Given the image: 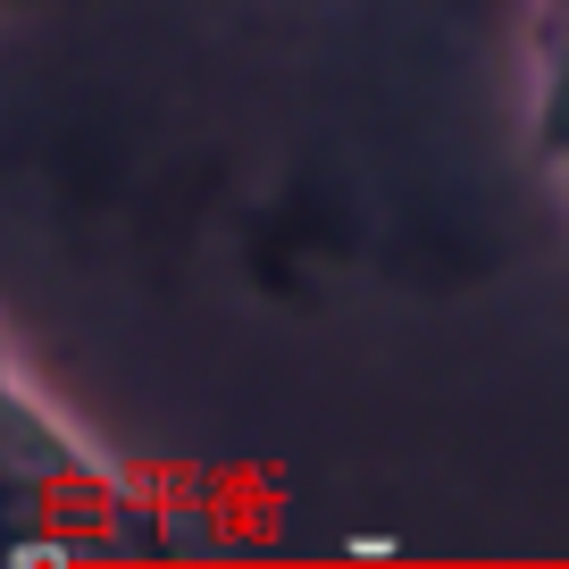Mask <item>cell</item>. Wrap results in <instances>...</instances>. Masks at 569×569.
<instances>
[{"label":"cell","mask_w":569,"mask_h":569,"mask_svg":"<svg viewBox=\"0 0 569 569\" xmlns=\"http://www.w3.org/2000/svg\"><path fill=\"white\" fill-rule=\"evenodd\" d=\"M184 552L160 495L118 469L0 336V569H84V561H168Z\"/></svg>","instance_id":"obj_1"},{"label":"cell","mask_w":569,"mask_h":569,"mask_svg":"<svg viewBox=\"0 0 569 569\" xmlns=\"http://www.w3.org/2000/svg\"><path fill=\"white\" fill-rule=\"evenodd\" d=\"M528 142L569 210V0H528Z\"/></svg>","instance_id":"obj_2"}]
</instances>
